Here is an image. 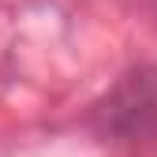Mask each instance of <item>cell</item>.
<instances>
[{
    "label": "cell",
    "mask_w": 157,
    "mask_h": 157,
    "mask_svg": "<svg viewBox=\"0 0 157 157\" xmlns=\"http://www.w3.org/2000/svg\"><path fill=\"white\" fill-rule=\"evenodd\" d=\"M97 120H101L105 139L139 146L157 139V71L153 67H135L127 71L116 90L97 105Z\"/></svg>",
    "instance_id": "cell-1"
}]
</instances>
